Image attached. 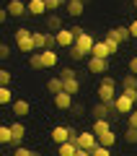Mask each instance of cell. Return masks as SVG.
I'll return each instance as SVG.
<instances>
[{
  "mask_svg": "<svg viewBox=\"0 0 137 156\" xmlns=\"http://www.w3.org/2000/svg\"><path fill=\"white\" fill-rule=\"evenodd\" d=\"M57 60H60V57H57V52H52V50H44V52H42V62H44V68H55Z\"/></svg>",
  "mask_w": 137,
  "mask_h": 156,
  "instance_id": "44dd1931",
  "label": "cell"
},
{
  "mask_svg": "<svg viewBox=\"0 0 137 156\" xmlns=\"http://www.w3.org/2000/svg\"><path fill=\"white\" fill-rule=\"evenodd\" d=\"M67 52H70V60H83V57H85V55H83L80 50H78V47H70Z\"/></svg>",
  "mask_w": 137,
  "mask_h": 156,
  "instance_id": "d590c367",
  "label": "cell"
},
{
  "mask_svg": "<svg viewBox=\"0 0 137 156\" xmlns=\"http://www.w3.org/2000/svg\"><path fill=\"white\" fill-rule=\"evenodd\" d=\"M8 83H11V70L3 68V70H0V86H8Z\"/></svg>",
  "mask_w": 137,
  "mask_h": 156,
  "instance_id": "1f68e13d",
  "label": "cell"
},
{
  "mask_svg": "<svg viewBox=\"0 0 137 156\" xmlns=\"http://www.w3.org/2000/svg\"><path fill=\"white\" fill-rule=\"evenodd\" d=\"M129 34L137 39V21H132V23H129Z\"/></svg>",
  "mask_w": 137,
  "mask_h": 156,
  "instance_id": "ab89813d",
  "label": "cell"
},
{
  "mask_svg": "<svg viewBox=\"0 0 137 156\" xmlns=\"http://www.w3.org/2000/svg\"><path fill=\"white\" fill-rule=\"evenodd\" d=\"M55 37H57V47H65V50H70V47H75L78 34H75V29H62V31H57Z\"/></svg>",
  "mask_w": 137,
  "mask_h": 156,
  "instance_id": "52a82bcc",
  "label": "cell"
},
{
  "mask_svg": "<svg viewBox=\"0 0 137 156\" xmlns=\"http://www.w3.org/2000/svg\"><path fill=\"white\" fill-rule=\"evenodd\" d=\"M44 3H47V8H49V11H57V8H60L65 0H44Z\"/></svg>",
  "mask_w": 137,
  "mask_h": 156,
  "instance_id": "8d00e7d4",
  "label": "cell"
},
{
  "mask_svg": "<svg viewBox=\"0 0 137 156\" xmlns=\"http://www.w3.org/2000/svg\"><path fill=\"white\" fill-rule=\"evenodd\" d=\"M28 65H31L34 70L44 68V62H42V52H31V55H28Z\"/></svg>",
  "mask_w": 137,
  "mask_h": 156,
  "instance_id": "83f0119b",
  "label": "cell"
},
{
  "mask_svg": "<svg viewBox=\"0 0 137 156\" xmlns=\"http://www.w3.org/2000/svg\"><path fill=\"white\" fill-rule=\"evenodd\" d=\"M62 83H65L67 94H78V91H80V81H78V78H65Z\"/></svg>",
  "mask_w": 137,
  "mask_h": 156,
  "instance_id": "484cf974",
  "label": "cell"
},
{
  "mask_svg": "<svg viewBox=\"0 0 137 156\" xmlns=\"http://www.w3.org/2000/svg\"><path fill=\"white\" fill-rule=\"evenodd\" d=\"M129 73H135V76H137V55L129 60Z\"/></svg>",
  "mask_w": 137,
  "mask_h": 156,
  "instance_id": "f35d334b",
  "label": "cell"
},
{
  "mask_svg": "<svg viewBox=\"0 0 137 156\" xmlns=\"http://www.w3.org/2000/svg\"><path fill=\"white\" fill-rule=\"evenodd\" d=\"M65 3H67V0H65Z\"/></svg>",
  "mask_w": 137,
  "mask_h": 156,
  "instance_id": "f6af8a7d",
  "label": "cell"
},
{
  "mask_svg": "<svg viewBox=\"0 0 137 156\" xmlns=\"http://www.w3.org/2000/svg\"><path fill=\"white\" fill-rule=\"evenodd\" d=\"M47 91H49V94H62V91H65V83H62V78L60 76H52L49 81H47Z\"/></svg>",
  "mask_w": 137,
  "mask_h": 156,
  "instance_id": "2e32d148",
  "label": "cell"
},
{
  "mask_svg": "<svg viewBox=\"0 0 137 156\" xmlns=\"http://www.w3.org/2000/svg\"><path fill=\"white\" fill-rule=\"evenodd\" d=\"M135 101H137V91H122L114 101V112L116 115H132L135 112Z\"/></svg>",
  "mask_w": 137,
  "mask_h": 156,
  "instance_id": "7a4b0ae2",
  "label": "cell"
},
{
  "mask_svg": "<svg viewBox=\"0 0 137 156\" xmlns=\"http://www.w3.org/2000/svg\"><path fill=\"white\" fill-rule=\"evenodd\" d=\"M91 156H111V148H106V146H96V148L91 151Z\"/></svg>",
  "mask_w": 137,
  "mask_h": 156,
  "instance_id": "4dcf8cb0",
  "label": "cell"
},
{
  "mask_svg": "<svg viewBox=\"0 0 137 156\" xmlns=\"http://www.w3.org/2000/svg\"><path fill=\"white\" fill-rule=\"evenodd\" d=\"M55 107L57 109H72V94H67V91H62V94H57L55 96Z\"/></svg>",
  "mask_w": 137,
  "mask_h": 156,
  "instance_id": "7c38bea8",
  "label": "cell"
},
{
  "mask_svg": "<svg viewBox=\"0 0 137 156\" xmlns=\"http://www.w3.org/2000/svg\"><path fill=\"white\" fill-rule=\"evenodd\" d=\"M49 11L44 0H28V16H44V13Z\"/></svg>",
  "mask_w": 137,
  "mask_h": 156,
  "instance_id": "9a60e30c",
  "label": "cell"
},
{
  "mask_svg": "<svg viewBox=\"0 0 137 156\" xmlns=\"http://www.w3.org/2000/svg\"><path fill=\"white\" fill-rule=\"evenodd\" d=\"M13 101H16L13 99V91L8 89V86H0V104L8 107V104H13Z\"/></svg>",
  "mask_w": 137,
  "mask_h": 156,
  "instance_id": "d4e9b609",
  "label": "cell"
},
{
  "mask_svg": "<svg viewBox=\"0 0 137 156\" xmlns=\"http://www.w3.org/2000/svg\"><path fill=\"white\" fill-rule=\"evenodd\" d=\"M93 57H101V60H109L111 57V52H109V47H106V42H96L93 44V52H91Z\"/></svg>",
  "mask_w": 137,
  "mask_h": 156,
  "instance_id": "d6986e66",
  "label": "cell"
},
{
  "mask_svg": "<svg viewBox=\"0 0 137 156\" xmlns=\"http://www.w3.org/2000/svg\"><path fill=\"white\" fill-rule=\"evenodd\" d=\"M106 68H109V60H101V57H88V70L91 73H106Z\"/></svg>",
  "mask_w": 137,
  "mask_h": 156,
  "instance_id": "8fae6325",
  "label": "cell"
},
{
  "mask_svg": "<svg viewBox=\"0 0 137 156\" xmlns=\"http://www.w3.org/2000/svg\"><path fill=\"white\" fill-rule=\"evenodd\" d=\"M28 109H31V104H28L26 99H16V101L11 104V112H13V117H16V120L26 117V115H28Z\"/></svg>",
  "mask_w": 137,
  "mask_h": 156,
  "instance_id": "9c48e42d",
  "label": "cell"
},
{
  "mask_svg": "<svg viewBox=\"0 0 137 156\" xmlns=\"http://www.w3.org/2000/svg\"><path fill=\"white\" fill-rule=\"evenodd\" d=\"M60 78H62V81H65V78H78V70H75V68H62V70H60Z\"/></svg>",
  "mask_w": 137,
  "mask_h": 156,
  "instance_id": "f546056e",
  "label": "cell"
},
{
  "mask_svg": "<svg viewBox=\"0 0 137 156\" xmlns=\"http://www.w3.org/2000/svg\"><path fill=\"white\" fill-rule=\"evenodd\" d=\"M99 138V146H106V148H111V146L116 143V133L114 130H109V133H104V135H96Z\"/></svg>",
  "mask_w": 137,
  "mask_h": 156,
  "instance_id": "7402d4cb",
  "label": "cell"
},
{
  "mask_svg": "<svg viewBox=\"0 0 137 156\" xmlns=\"http://www.w3.org/2000/svg\"><path fill=\"white\" fill-rule=\"evenodd\" d=\"M132 5H135V11H137V0H132Z\"/></svg>",
  "mask_w": 137,
  "mask_h": 156,
  "instance_id": "7bdbcfd3",
  "label": "cell"
},
{
  "mask_svg": "<svg viewBox=\"0 0 137 156\" xmlns=\"http://www.w3.org/2000/svg\"><path fill=\"white\" fill-rule=\"evenodd\" d=\"M124 140H127V143H137V128H129V125H127V130H124Z\"/></svg>",
  "mask_w": 137,
  "mask_h": 156,
  "instance_id": "f1b7e54d",
  "label": "cell"
},
{
  "mask_svg": "<svg viewBox=\"0 0 137 156\" xmlns=\"http://www.w3.org/2000/svg\"><path fill=\"white\" fill-rule=\"evenodd\" d=\"M5 8H8V13H11L13 18H23L28 13V3H23V0H11Z\"/></svg>",
  "mask_w": 137,
  "mask_h": 156,
  "instance_id": "ba28073f",
  "label": "cell"
},
{
  "mask_svg": "<svg viewBox=\"0 0 137 156\" xmlns=\"http://www.w3.org/2000/svg\"><path fill=\"white\" fill-rule=\"evenodd\" d=\"M31 154H34V151H31V148H26V146H18V148L13 151V156H31Z\"/></svg>",
  "mask_w": 137,
  "mask_h": 156,
  "instance_id": "e575fe53",
  "label": "cell"
},
{
  "mask_svg": "<svg viewBox=\"0 0 137 156\" xmlns=\"http://www.w3.org/2000/svg\"><path fill=\"white\" fill-rule=\"evenodd\" d=\"M75 29V34H78V39H75V47L78 50L83 52V55H91V52H93V37H91V34L85 31V29H80V26H72Z\"/></svg>",
  "mask_w": 137,
  "mask_h": 156,
  "instance_id": "277c9868",
  "label": "cell"
},
{
  "mask_svg": "<svg viewBox=\"0 0 137 156\" xmlns=\"http://www.w3.org/2000/svg\"><path fill=\"white\" fill-rule=\"evenodd\" d=\"M11 156H13V154H11Z\"/></svg>",
  "mask_w": 137,
  "mask_h": 156,
  "instance_id": "bcb514c9",
  "label": "cell"
},
{
  "mask_svg": "<svg viewBox=\"0 0 137 156\" xmlns=\"http://www.w3.org/2000/svg\"><path fill=\"white\" fill-rule=\"evenodd\" d=\"M72 143H75L78 148L93 151L96 146H99V138H96V133H93V130H83V133H78V135H75V140H72Z\"/></svg>",
  "mask_w": 137,
  "mask_h": 156,
  "instance_id": "5b68a950",
  "label": "cell"
},
{
  "mask_svg": "<svg viewBox=\"0 0 137 156\" xmlns=\"http://www.w3.org/2000/svg\"><path fill=\"white\" fill-rule=\"evenodd\" d=\"M62 29H65V26H62V18L60 16H57V13H49V16H47V31H62Z\"/></svg>",
  "mask_w": 137,
  "mask_h": 156,
  "instance_id": "ac0fdd59",
  "label": "cell"
},
{
  "mask_svg": "<svg viewBox=\"0 0 137 156\" xmlns=\"http://www.w3.org/2000/svg\"><path fill=\"white\" fill-rule=\"evenodd\" d=\"M75 130L72 128H65V125H57L55 130H52V140H55L57 146H62V143H70V140H75Z\"/></svg>",
  "mask_w": 137,
  "mask_h": 156,
  "instance_id": "8992f818",
  "label": "cell"
},
{
  "mask_svg": "<svg viewBox=\"0 0 137 156\" xmlns=\"http://www.w3.org/2000/svg\"><path fill=\"white\" fill-rule=\"evenodd\" d=\"M96 94H99V101H101V104H109L111 109H114V101H116V96H119V94H116V81H114L111 76H104Z\"/></svg>",
  "mask_w": 137,
  "mask_h": 156,
  "instance_id": "6da1fadb",
  "label": "cell"
},
{
  "mask_svg": "<svg viewBox=\"0 0 137 156\" xmlns=\"http://www.w3.org/2000/svg\"><path fill=\"white\" fill-rule=\"evenodd\" d=\"M11 130H13V146H23V138H26V128H23V122H13L11 125Z\"/></svg>",
  "mask_w": 137,
  "mask_h": 156,
  "instance_id": "4fadbf2b",
  "label": "cell"
},
{
  "mask_svg": "<svg viewBox=\"0 0 137 156\" xmlns=\"http://www.w3.org/2000/svg\"><path fill=\"white\" fill-rule=\"evenodd\" d=\"M16 47L21 52H26V55H31V52H36V44H34V31L26 26L16 29Z\"/></svg>",
  "mask_w": 137,
  "mask_h": 156,
  "instance_id": "3957f363",
  "label": "cell"
},
{
  "mask_svg": "<svg viewBox=\"0 0 137 156\" xmlns=\"http://www.w3.org/2000/svg\"><path fill=\"white\" fill-rule=\"evenodd\" d=\"M104 42H106V47H109V52H111V55H114V52L119 50V42H114V39H111V37H106Z\"/></svg>",
  "mask_w": 137,
  "mask_h": 156,
  "instance_id": "836d02e7",
  "label": "cell"
},
{
  "mask_svg": "<svg viewBox=\"0 0 137 156\" xmlns=\"http://www.w3.org/2000/svg\"><path fill=\"white\" fill-rule=\"evenodd\" d=\"M8 16H11V13H8V8H3V11H0V21L5 23V21H8Z\"/></svg>",
  "mask_w": 137,
  "mask_h": 156,
  "instance_id": "60d3db41",
  "label": "cell"
},
{
  "mask_svg": "<svg viewBox=\"0 0 137 156\" xmlns=\"http://www.w3.org/2000/svg\"><path fill=\"white\" fill-rule=\"evenodd\" d=\"M109 130H111L109 120H96V122H93V133L96 135H104V133H109Z\"/></svg>",
  "mask_w": 137,
  "mask_h": 156,
  "instance_id": "4316f807",
  "label": "cell"
},
{
  "mask_svg": "<svg viewBox=\"0 0 137 156\" xmlns=\"http://www.w3.org/2000/svg\"><path fill=\"white\" fill-rule=\"evenodd\" d=\"M91 115H93V120H109V115H111V107L109 104H96L93 109H91Z\"/></svg>",
  "mask_w": 137,
  "mask_h": 156,
  "instance_id": "e0dca14e",
  "label": "cell"
},
{
  "mask_svg": "<svg viewBox=\"0 0 137 156\" xmlns=\"http://www.w3.org/2000/svg\"><path fill=\"white\" fill-rule=\"evenodd\" d=\"M127 125H129V128H137V109L129 115V122H127Z\"/></svg>",
  "mask_w": 137,
  "mask_h": 156,
  "instance_id": "74e56055",
  "label": "cell"
},
{
  "mask_svg": "<svg viewBox=\"0 0 137 156\" xmlns=\"http://www.w3.org/2000/svg\"><path fill=\"white\" fill-rule=\"evenodd\" d=\"M31 156H42V154H39V151H34V154H31Z\"/></svg>",
  "mask_w": 137,
  "mask_h": 156,
  "instance_id": "ee69618b",
  "label": "cell"
},
{
  "mask_svg": "<svg viewBox=\"0 0 137 156\" xmlns=\"http://www.w3.org/2000/svg\"><path fill=\"white\" fill-rule=\"evenodd\" d=\"M75 156H91V151H85V148H78V154Z\"/></svg>",
  "mask_w": 137,
  "mask_h": 156,
  "instance_id": "b9f144b4",
  "label": "cell"
},
{
  "mask_svg": "<svg viewBox=\"0 0 137 156\" xmlns=\"http://www.w3.org/2000/svg\"><path fill=\"white\" fill-rule=\"evenodd\" d=\"M8 57H11V47H8V44H5V42H3V44H0V60L5 62V60H8Z\"/></svg>",
  "mask_w": 137,
  "mask_h": 156,
  "instance_id": "d6a6232c",
  "label": "cell"
},
{
  "mask_svg": "<svg viewBox=\"0 0 137 156\" xmlns=\"http://www.w3.org/2000/svg\"><path fill=\"white\" fill-rule=\"evenodd\" d=\"M75 154H78V146L72 143V140H70V143L57 146V156H75Z\"/></svg>",
  "mask_w": 137,
  "mask_h": 156,
  "instance_id": "603a6c76",
  "label": "cell"
},
{
  "mask_svg": "<svg viewBox=\"0 0 137 156\" xmlns=\"http://www.w3.org/2000/svg\"><path fill=\"white\" fill-rule=\"evenodd\" d=\"M83 11H85V0H67V13L72 18H80Z\"/></svg>",
  "mask_w": 137,
  "mask_h": 156,
  "instance_id": "5bb4252c",
  "label": "cell"
},
{
  "mask_svg": "<svg viewBox=\"0 0 137 156\" xmlns=\"http://www.w3.org/2000/svg\"><path fill=\"white\" fill-rule=\"evenodd\" d=\"M106 37H111L114 42H119V44H122V42H127V39L132 37V34H129V26H114V29H109Z\"/></svg>",
  "mask_w": 137,
  "mask_h": 156,
  "instance_id": "30bf717a",
  "label": "cell"
},
{
  "mask_svg": "<svg viewBox=\"0 0 137 156\" xmlns=\"http://www.w3.org/2000/svg\"><path fill=\"white\" fill-rule=\"evenodd\" d=\"M122 91H137V76L135 73H127L122 78Z\"/></svg>",
  "mask_w": 137,
  "mask_h": 156,
  "instance_id": "ffe728a7",
  "label": "cell"
},
{
  "mask_svg": "<svg viewBox=\"0 0 137 156\" xmlns=\"http://www.w3.org/2000/svg\"><path fill=\"white\" fill-rule=\"evenodd\" d=\"M0 143H3V146L13 143V130H11V125H0Z\"/></svg>",
  "mask_w": 137,
  "mask_h": 156,
  "instance_id": "cb8c5ba5",
  "label": "cell"
}]
</instances>
